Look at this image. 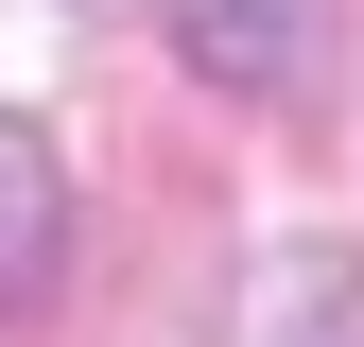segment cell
Instances as JSON below:
<instances>
[{
    "instance_id": "6da1fadb",
    "label": "cell",
    "mask_w": 364,
    "mask_h": 347,
    "mask_svg": "<svg viewBox=\"0 0 364 347\" xmlns=\"http://www.w3.org/2000/svg\"><path fill=\"white\" fill-rule=\"evenodd\" d=\"M173 53L225 105H295L312 53H330V0H173Z\"/></svg>"
},
{
    "instance_id": "3957f363",
    "label": "cell",
    "mask_w": 364,
    "mask_h": 347,
    "mask_svg": "<svg viewBox=\"0 0 364 347\" xmlns=\"http://www.w3.org/2000/svg\"><path fill=\"white\" fill-rule=\"evenodd\" d=\"M53 260H70V174H53L35 122H0V313H35Z\"/></svg>"
},
{
    "instance_id": "7a4b0ae2",
    "label": "cell",
    "mask_w": 364,
    "mask_h": 347,
    "mask_svg": "<svg viewBox=\"0 0 364 347\" xmlns=\"http://www.w3.org/2000/svg\"><path fill=\"white\" fill-rule=\"evenodd\" d=\"M243 347H364V260L347 243H278L243 295Z\"/></svg>"
}]
</instances>
